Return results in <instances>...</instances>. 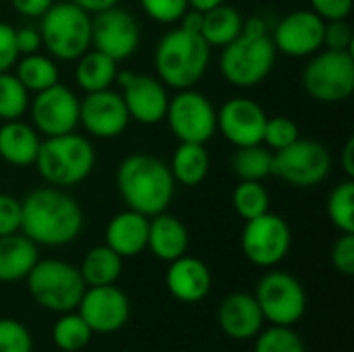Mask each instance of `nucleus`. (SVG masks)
Wrapping results in <instances>:
<instances>
[{
    "label": "nucleus",
    "mask_w": 354,
    "mask_h": 352,
    "mask_svg": "<svg viewBox=\"0 0 354 352\" xmlns=\"http://www.w3.org/2000/svg\"><path fill=\"white\" fill-rule=\"evenodd\" d=\"M299 137H301V133H299V127L292 118H288V116H272L270 118L268 116L261 143L268 149L278 151V149H284L290 143H295Z\"/></svg>",
    "instance_id": "37"
},
{
    "label": "nucleus",
    "mask_w": 354,
    "mask_h": 352,
    "mask_svg": "<svg viewBox=\"0 0 354 352\" xmlns=\"http://www.w3.org/2000/svg\"><path fill=\"white\" fill-rule=\"evenodd\" d=\"M354 35L353 27L346 19L340 21H326L324 29V48L328 50H348L353 52Z\"/></svg>",
    "instance_id": "41"
},
{
    "label": "nucleus",
    "mask_w": 354,
    "mask_h": 352,
    "mask_svg": "<svg viewBox=\"0 0 354 352\" xmlns=\"http://www.w3.org/2000/svg\"><path fill=\"white\" fill-rule=\"evenodd\" d=\"M93 332L75 311L60 313L52 328V340L60 352H79L91 342Z\"/></svg>",
    "instance_id": "32"
},
{
    "label": "nucleus",
    "mask_w": 354,
    "mask_h": 352,
    "mask_svg": "<svg viewBox=\"0 0 354 352\" xmlns=\"http://www.w3.org/2000/svg\"><path fill=\"white\" fill-rule=\"evenodd\" d=\"M340 164L342 170L346 174V178H354V139L351 137L344 147H342V156H340Z\"/></svg>",
    "instance_id": "49"
},
{
    "label": "nucleus",
    "mask_w": 354,
    "mask_h": 352,
    "mask_svg": "<svg viewBox=\"0 0 354 352\" xmlns=\"http://www.w3.org/2000/svg\"><path fill=\"white\" fill-rule=\"evenodd\" d=\"M326 212L334 228L354 232V178L340 180L328 195Z\"/></svg>",
    "instance_id": "34"
},
{
    "label": "nucleus",
    "mask_w": 354,
    "mask_h": 352,
    "mask_svg": "<svg viewBox=\"0 0 354 352\" xmlns=\"http://www.w3.org/2000/svg\"><path fill=\"white\" fill-rule=\"evenodd\" d=\"M33 166L48 185L71 189L93 172L95 149L85 135H77L75 131L58 137H44Z\"/></svg>",
    "instance_id": "4"
},
{
    "label": "nucleus",
    "mask_w": 354,
    "mask_h": 352,
    "mask_svg": "<svg viewBox=\"0 0 354 352\" xmlns=\"http://www.w3.org/2000/svg\"><path fill=\"white\" fill-rule=\"evenodd\" d=\"M73 4H77L79 8H83L87 15H97L102 10H108L112 6H118L120 0H71Z\"/></svg>",
    "instance_id": "47"
},
{
    "label": "nucleus",
    "mask_w": 354,
    "mask_h": 352,
    "mask_svg": "<svg viewBox=\"0 0 354 352\" xmlns=\"http://www.w3.org/2000/svg\"><path fill=\"white\" fill-rule=\"evenodd\" d=\"M212 48L201 33L180 25L166 31L153 50V68L158 79L174 91L195 87L209 66Z\"/></svg>",
    "instance_id": "3"
},
{
    "label": "nucleus",
    "mask_w": 354,
    "mask_h": 352,
    "mask_svg": "<svg viewBox=\"0 0 354 352\" xmlns=\"http://www.w3.org/2000/svg\"><path fill=\"white\" fill-rule=\"evenodd\" d=\"M324 29L326 21L319 15L311 8H301L284 15L270 37L278 54L288 58H309L324 48Z\"/></svg>",
    "instance_id": "16"
},
{
    "label": "nucleus",
    "mask_w": 354,
    "mask_h": 352,
    "mask_svg": "<svg viewBox=\"0 0 354 352\" xmlns=\"http://www.w3.org/2000/svg\"><path fill=\"white\" fill-rule=\"evenodd\" d=\"M21 230V199L0 193V237Z\"/></svg>",
    "instance_id": "42"
},
{
    "label": "nucleus",
    "mask_w": 354,
    "mask_h": 352,
    "mask_svg": "<svg viewBox=\"0 0 354 352\" xmlns=\"http://www.w3.org/2000/svg\"><path fill=\"white\" fill-rule=\"evenodd\" d=\"M41 135L33 124L17 120H6L0 124V160L15 168H27L35 164L39 151Z\"/></svg>",
    "instance_id": "24"
},
{
    "label": "nucleus",
    "mask_w": 354,
    "mask_h": 352,
    "mask_svg": "<svg viewBox=\"0 0 354 352\" xmlns=\"http://www.w3.org/2000/svg\"><path fill=\"white\" fill-rule=\"evenodd\" d=\"M25 282L31 299L52 313L75 311L87 288L79 268L62 259H37Z\"/></svg>",
    "instance_id": "6"
},
{
    "label": "nucleus",
    "mask_w": 354,
    "mask_h": 352,
    "mask_svg": "<svg viewBox=\"0 0 354 352\" xmlns=\"http://www.w3.org/2000/svg\"><path fill=\"white\" fill-rule=\"evenodd\" d=\"M56 0H10L12 8L21 15V17H29V19H39Z\"/></svg>",
    "instance_id": "46"
},
{
    "label": "nucleus",
    "mask_w": 354,
    "mask_h": 352,
    "mask_svg": "<svg viewBox=\"0 0 354 352\" xmlns=\"http://www.w3.org/2000/svg\"><path fill=\"white\" fill-rule=\"evenodd\" d=\"M178 141L207 143L218 133V110L212 100L197 89H180L170 98L164 118Z\"/></svg>",
    "instance_id": "10"
},
{
    "label": "nucleus",
    "mask_w": 354,
    "mask_h": 352,
    "mask_svg": "<svg viewBox=\"0 0 354 352\" xmlns=\"http://www.w3.org/2000/svg\"><path fill=\"white\" fill-rule=\"evenodd\" d=\"M29 91L15 77V73H0V120H17L29 108Z\"/></svg>",
    "instance_id": "35"
},
{
    "label": "nucleus",
    "mask_w": 354,
    "mask_h": 352,
    "mask_svg": "<svg viewBox=\"0 0 354 352\" xmlns=\"http://www.w3.org/2000/svg\"><path fill=\"white\" fill-rule=\"evenodd\" d=\"M75 62V81L85 93L108 89L116 81L118 62L97 50L83 52Z\"/></svg>",
    "instance_id": "27"
},
{
    "label": "nucleus",
    "mask_w": 354,
    "mask_h": 352,
    "mask_svg": "<svg viewBox=\"0 0 354 352\" xmlns=\"http://www.w3.org/2000/svg\"><path fill=\"white\" fill-rule=\"evenodd\" d=\"M12 68H15V77L23 83V87L29 93H37L52 87L54 83H58L60 77L56 60L50 54H39V52L19 56Z\"/></svg>",
    "instance_id": "30"
},
{
    "label": "nucleus",
    "mask_w": 354,
    "mask_h": 352,
    "mask_svg": "<svg viewBox=\"0 0 354 352\" xmlns=\"http://www.w3.org/2000/svg\"><path fill=\"white\" fill-rule=\"evenodd\" d=\"M79 274L85 286L116 284V280L122 274V257L114 253L108 245H97L85 253L79 266Z\"/></svg>",
    "instance_id": "29"
},
{
    "label": "nucleus",
    "mask_w": 354,
    "mask_h": 352,
    "mask_svg": "<svg viewBox=\"0 0 354 352\" xmlns=\"http://www.w3.org/2000/svg\"><path fill=\"white\" fill-rule=\"evenodd\" d=\"M263 324V313L249 293H232L218 307V326L232 340H253Z\"/></svg>",
    "instance_id": "21"
},
{
    "label": "nucleus",
    "mask_w": 354,
    "mask_h": 352,
    "mask_svg": "<svg viewBox=\"0 0 354 352\" xmlns=\"http://www.w3.org/2000/svg\"><path fill=\"white\" fill-rule=\"evenodd\" d=\"M41 48L62 62L77 60L91 46V15L71 0L54 2L39 17Z\"/></svg>",
    "instance_id": "5"
},
{
    "label": "nucleus",
    "mask_w": 354,
    "mask_h": 352,
    "mask_svg": "<svg viewBox=\"0 0 354 352\" xmlns=\"http://www.w3.org/2000/svg\"><path fill=\"white\" fill-rule=\"evenodd\" d=\"M116 83L120 85V95L131 120L145 127L164 122L170 95L168 87L158 77L133 71H118Z\"/></svg>",
    "instance_id": "14"
},
{
    "label": "nucleus",
    "mask_w": 354,
    "mask_h": 352,
    "mask_svg": "<svg viewBox=\"0 0 354 352\" xmlns=\"http://www.w3.org/2000/svg\"><path fill=\"white\" fill-rule=\"evenodd\" d=\"M143 12L162 25H176L189 10V0H139Z\"/></svg>",
    "instance_id": "39"
},
{
    "label": "nucleus",
    "mask_w": 354,
    "mask_h": 352,
    "mask_svg": "<svg viewBox=\"0 0 354 352\" xmlns=\"http://www.w3.org/2000/svg\"><path fill=\"white\" fill-rule=\"evenodd\" d=\"M141 41V27L133 12L112 6L91 15V46L93 50L120 62L131 58Z\"/></svg>",
    "instance_id": "15"
},
{
    "label": "nucleus",
    "mask_w": 354,
    "mask_h": 352,
    "mask_svg": "<svg viewBox=\"0 0 354 352\" xmlns=\"http://www.w3.org/2000/svg\"><path fill=\"white\" fill-rule=\"evenodd\" d=\"M166 288L168 293L187 305L203 301L212 290V272L199 257L183 255L168 263L166 270Z\"/></svg>",
    "instance_id": "20"
},
{
    "label": "nucleus",
    "mask_w": 354,
    "mask_h": 352,
    "mask_svg": "<svg viewBox=\"0 0 354 352\" xmlns=\"http://www.w3.org/2000/svg\"><path fill=\"white\" fill-rule=\"evenodd\" d=\"M226 0H189V8H195L199 12H205V10H209L214 6H220Z\"/></svg>",
    "instance_id": "50"
},
{
    "label": "nucleus",
    "mask_w": 354,
    "mask_h": 352,
    "mask_svg": "<svg viewBox=\"0 0 354 352\" xmlns=\"http://www.w3.org/2000/svg\"><path fill=\"white\" fill-rule=\"evenodd\" d=\"M253 297L263 313V319L272 326H295L307 311L305 286L288 272H268L259 280Z\"/></svg>",
    "instance_id": "11"
},
{
    "label": "nucleus",
    "mask_w": 354,
    "mask_h": 352,
    "mask_svg": "<svg viewBox=\"0 0 354 352\" xmlns=\"http://www.w3.org/2000/svg\"><path fill=\"white\" fill-rule=\"evenodd\" d=\"M15 41H17L19 56L39 52V48H41V35H39V31L35 27H19V29H15Z\"/></svg>",
    "instance_id": "45"
},
{
    "label": "nucleus",
    "mask_w": 354,
    "mask_h": 352,
    "mask_svg": "<svg viewBox=\"0 0 354 352\" xmlns=\"http://www.w3.org/2000/svg\"><path fill=\"white\" fill-rule=\"evenodd\" d=\"M83 210L58 187H37L21 201V232L37 247H64L79 239Z\"/></svg>",
    "instance_id": "1"
},
{
    "label": "nucleus",
    "mask_w": 354,
    "mask_h": 352,
    "mask_svg": "<svg viewBox=\"0 0 354 352\" xmlns=\"http://www.w3.org/2000/svg\"><path fill=\"white\" fill-rule=\"evenodd\" d=\"M243 15L230 6V4H220L203 12L201 19V37L207 41L209 48H224L232 39H236L243 31Z\"/></svg>",
    "instance_id": "28"
},
{
    "label": "nucleus",
    "mask_w": 354,
    "mask_h": 352,
    "mask_svg": "<svg viewBox=\"0 0 354 352\" xmlns=\"http://www.w3.org/2000/svg\"><path fill=\"white\" fill-rule=\"evenodd\" d=\"M19 60V50L15 41V27L0 21V73H6Z\"/></svg>",
    "instance_id": "44"
},
{
    "label": "nucleus",
    "mask_w": 354,
    "mask_h": 352,
    "mask_svg": "<svg viewBox=\"0 0 354 352\" xmlns=\"http://www.w3.org/2000/svg\"><path fill=\"white\" fill-rule=\"evenodd\" d=\"M116 189L129 210L153 218L168 210L176 183L166 162L151 154H131L116 168Z\"/></svg>",
    "instance_id": "2"
},
{
    "label": "nucleus",
    "mask_w": 354,
    "mask_h": 352,
    "mask_svg": "<svg viewBox=\"0 0 354 352\" xmlns=\"http://www.w3.org/2000/svg\"><path fill=\"white\" fill-rule=\"evenodd\" d=\"M189 228L185 222L168 212H162L149 218V232H147V249L162 261L170 263L189 251Z\"/></svg>",
    "instance_id": "23"
},
{
    "label": "nucleus",
    "mask_w": 354,
    "mask_h": 352,
    "mask_svg": "<svg viewBox=\"0 0 354 352\" xmlns=\"http://www.w3.org/2000/svg\"><path fill=\"white\" fill-rule=\"evenodd\" d=\"M230 201L236 216L245 222L270 212V193L261 185V180H241L234 187Z\"/></svg>",
    "instance_id": "33"
},
{
    "label": "nucleus",
    "mask_w": 354,
    "mask_h": 352,
    "mask_svg": "<svg viewBox=\"0 0 354 352\" xmlns=\"http://www.w3.org/2000/svg\"><path fill=\"white\" fill-rule=\"evenodd\" d=\"M268 114L263 106L251 98L234 95L218 110V131L234 147L257 145L263 139Z\"/></svg>",
    "instance_id": "19"
},
{
    "label": "nucleus",
    "mask_w": 354,
    "mask_h": 352,
    "mask_svg": "<svg viewBox=\"0 0 354 352\" xmlns=\"http://www.w3.org/2000/svg\"><path fill=\"white\" fill-rule=\"evenodd\" d=\"M253 352H307V349L292 326H272L255 336Z\"/></svg>",
    "instance_id": "36"
},
{
    "label": "nucleus",
    "mask_w": 354,
    "mask_h": 352,
    "mask_svg": "<svg viewBox=\"0 0 354 352\" xmlns=\"http://www.w3.org/2000/svg\"><path fill=\"white\" fill-rule=\"evenodd\" d=\"M274 151L268 149L263 143L236 147L230 166L239 180H263L272 176Z\"/></svg>",
    "instance_id": "31"
},
{
    "label": "nucleus",
    "mask_w": 354,
    "mask_h": 352,
    "mask_svg": "<svg viewBox=\"0 0 354 352\" xmlns=\"http://www.w3.org/2000/svg\"><path fill=\"white\" fill-rule=\"evenodd\" d=\"M243 33H249V35H268L270 33V27H268V23H266L263 17L253 15L249 19H243Z\"/></svg>",
    "instance_id": "48"
},
{
    "label": "nucleus",
    "mask_w": 354,
    "mask_h": 352,
    "mask_svg": "<svg viewBox=\"0 0 354 352\" xmlns=\"http://www.w3.org/2000/svg\"><path fill=\"white\" fill-rule=\"evenodd\" d=\"M27 110L33 129L41 137L66 135L79 127V98L62 83H54L52 87L33 93Z\"/></svg>",
    "instance_id": "13"
},
{
    "label": "nucleus",
    "mask_w": 354,
    "mask_h": 352,
    "mask_svg": "<svg viewBox=\"0 0 354 352\" xmlns=\"http://www.w3.org/2000/svg\"><path fill=\"white\" fill-rule=\"evenodd\" d=\"M301 85L322 104H338L354 93V56L348 50L322 48L303 68Z\"/></svg>",
    "instance_id": "8"
},
{
    "label": "nucleus",
    "mask_w": 354,
    "mask_h": 352,
    "mask_svg": "<svg viewBox=\"0 0 354 352\" xmlns=\"http://www.w3.org/2000/svg\"><path fill=\"white\" fill-rule=\"evenodd\" d=\"M131 122L124 100L112 87L85 93L79 100V124L95 139H116Z\"/></svg>",
    "instance_id": "18"
},
{
    "label": "nucleus",
    "mask_w": 354,
    "mask_h": 352,
    "mask_svg": "<svg viewBox=\"0 0 354 352\" xmlns=\"http://www.w3.org/2000/svg\"><path fill=\"white\" fill-rule=\"evenodd\" d=\"M0 352H33V338L21 322L0 317Z\"/></svg>",
    "instance_id": "38"
},
{
    "label": "nucleus",
    "mask_w": 354,
    "mask_h": 352,
    "mask_svg": "<svg viewBox=\"0 0 354 352\" xmlns=\"http://www.w3.org/2000/svg\"><path fill=\"white\" fill-rule=\"evenodd\" d=\"M290 245L292 230L282 216L266 212L245 222L241 234V249L249 263L257 268H274L284 261L290 251Z\"/></svg>",
    "instance_id": "12"
},
{
    "label": "nucleus",
    "mask_w": 354,
    "mask_h": 352,
    "mask_svg": "<svg viewBox=\"0 0 354 352\" xmlns=\"http://www.w3.org/2000/svg\"><path fill=\"white\" fill-rule=\"evenodd\" d=\"M147 232H149V218L127 207L114 214L106 224L104 245H108L122 259L135 257L147 249Z\"/></svg>",
    "instance_id": "22"
},
{
    "label": "nucleus",
    "mask_w": 354,
    "mask_h": 352,
    "mask_svg": "<svg viewBox=\"0 0 354 352\" xmlns=\"http://www.w3.org/2000/svg\"><path fill=\"white\" fill-rule=\"evenodd\" d=\"M39 259V247L21 230L0 237V282H21Z\"/></svg>",
    "instance_id": "25"
},
{
    "label": "nucleus",
    "mask_w": 354,
    "mask_h": 352,
    "mask_svg": "<svg viewBox=\"0 0 354 352\" xmlns=\"http://www.w3.org/2000/svg\"><path fill=\"white\" fill-rule=\"evenodd\" d=\"M309 2H311V10L319 15L324 21H340L351 17L354 0H309Z\"/></svg>",
    "instance_id": "43"
},
{
    "label": "nucleus",
    "mask_w": 354,
    "mask_h": 352,
    "mask_svg": "<svg viewBox=\"0 0 354 352\" xmlns=\"http://www.w3.org/2000/svg\"><path fill=\"white\" fill-rule=\"evenodd\" d=\"M332 172V154L313 139H297L284 149L274 151L272 174L295 189H313Z\"/></svg>",
    "instance_id": "9"
},
{
    "label": "nucleus",
    "mask_w": 354,
    "mask_h": 352,
    "mask_svg": "<svg viewBox=\"0 0 354 352\" xmlns=\"http://www.w3.org/2000/svg\"><path fill=\"white\" fill-rule=\"evenodd\" d=\"M77 313L93 334H114L127 326L131 317V303L124 290L116 284L87 286L77 305Z\"/></svg>",
    "instance_id": "17"
},
{
    "label": "nucleus",
    "mask_w": 354,
    "mask_h": 352,
    "mask_svg": "<svg viewBox=\"0 0 354 352\" xmlns=\"http://www.w3.org/2000/svg\"><path fill=\"white\" fill-rule=\"evenodd\" d=\"M330 259L336 272L342 276H353L354 274V232H342L330 251Z\"/></svg>",
    "instance_id": "40"
},
{
    "label": "nucleus",
    "mask_w": 354,
    "mask_h": 352,
    "mask_svg": "<svg viewBox=\"0 0 354 352\" xmlns=\"http://www.w3.org/2000/svg\"><path fill=\"white\" fill-rule=\"evenodd\" d=\"M172 178L176 185L183 187H199L212 168L209 151L203 143H185L178 141V147L172 154V160L168 164Z\"/></svg>",
    "instance_id": "26"
},
{
    "label": "nucleus",
    "mask_w": 354,
    "mask_h": 352,
    "mask_svg": "<svg viewBox=\"0 0 354 352\" xmlns=\"http://www.w3.org/2000/svg\"><path fill=\"white\" fill-rule=\"evenodd\" d=\"M276 48L268 35L243 33L222 48L220 73L236 89H251L268 79L276 64Z\"/></svg>",
    "instance_id": "7"
}]
</instances>
